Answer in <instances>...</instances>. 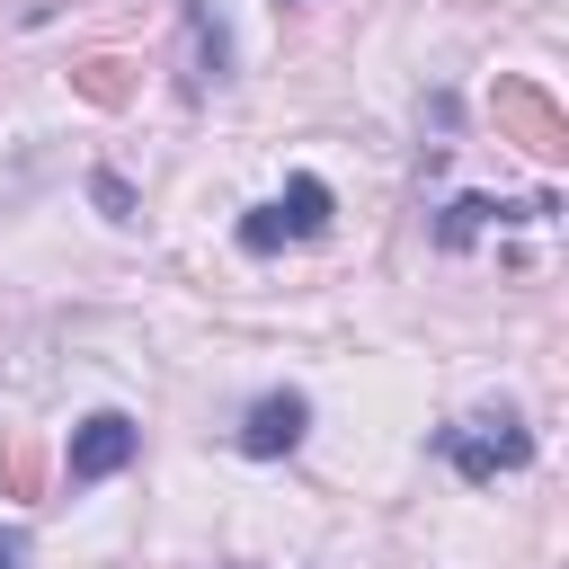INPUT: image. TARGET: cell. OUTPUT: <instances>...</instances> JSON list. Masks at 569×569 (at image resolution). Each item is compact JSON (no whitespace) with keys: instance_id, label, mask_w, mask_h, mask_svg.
Segmentation results:
<instances>
[{"instance_id":"cell-5","label":"cell","mask_w":569,"mask_h":569,"mask_svg":"<svg viewBox=\"0 0 569 569\" xmlns=\"http://www.w3.org/2000/svg\"><path fill=\"white\" fill-rule=\"evenodd\" d=\"M302 427H311V400H302V391H267V400L249 409V427H240V453H258V462H267V453H293Z\"/></svg>"},{"instance_id":"cell-11","label":"cell","mask_w":569,"mask_h":569,"mask_svg":"<svg viewBox=\"0 0 569 569\" xmlns=\"http://www.w3.org/2000/svg\"><path fill=\"white\" fill-rule=\"evenodd\" d=\"M0 569H27V542L18 533H0Z\"/></svg>"},{"instance_id":"cell-3","label":"cell","mask_w":569,"mask_h":569,"mask_svg":"<svg viewBox=\"0 0 569 569\" xmlns=\"http://www.w3.org/2000/svg\"><path fill=\"white\" fill-rule=\"evenodd\" d=\"M142 453V427L124 418V409H98V418H80V436H71V480H107V471H124Z\"/></svg>"},{"instance_id":"cell-8","label":"cell","mask_w":569,"mask_h":569,"mask_svg":"<svg viewBox=\"0 0 569 569\" xmlns=\"http://www.w3.org/2000/svg\"><path fill=\"white\" fill-rule=\"evenodd\" d=\"M267 213H276V231H284V240H320V231H329V187H320V178H293Z\"/></svg>"},{"instance_id":"cell-7","label":"cell","mask_w":569,"mask_h":569,"mask_svg":"<svg viewBox=\"0 0 569 569\" xmlns=\"http://www.w3.org/2000/svg\"><path fill=\"white\" fill-rule=\"evenodd\" d=\"M71 89H80L89 107H133V89H142V80H133V62H124V53H89V62H71Z\"/></svg>"},{"instance_id":"cell-2","label":"cell","mask_w":569,"mask_h":569,"mask_svg":"<svg viewBox=\"0 0 569 569\" xmlns=\"http://www.w3.org/2000/svg\"><path fill=\"white\" fill-rule=\"evenodd\" d=\"M436 445H445V462H453L471 489H480V480H498V471H525V462H533V436H525L507 409H480V418L445 427Z\"/></svg>"},{"instance_id":"cell-9","label":"cell","mask_w":569,"mask_h":569,"mask_svg":"<svg viewBox=\"0 0 569 569\" xmlns=\"http://www.w3.org/2000/svg\"><path fill=\"white\" fill-rule=\"evenodd\" d=\"M0 498H44V445H36V427L0 436Z\"/></svg>"},{"instance_id":"cell-4","label":"cell","mask_w":569,"mask_h":569,"mask_svg":"<svg viewBox=\"0 0 569 569\" xmlns=\"http://www.w3.org/2000/svg\"><path fill=\"white\" fill-rule=\"evenodd\" d=\"M551 213H560V196H533V204H507V196H453L445 222H436V240H445V249H471L489 222H551Z\"/></svg>"},{"instance_id":"cell-1","label":"cell","mask_w":569,"mask_h":569,"mask_svg":"<svg viewBox=\"0 0 569 569\" xmlns=\"http://www.w3.org/2000/svg\"><path fill=\"white\" fill-rule=\"evenodd\" d=\"M489 116H498V133H507L525 160H542V169L569 160V116L551 107V89H533V80H498V89H489Z\"/></svg>"},{"instance_id":"cell-6","label":"cell","mask_w":569,"mask_h":569,"mask_svg":"<svg viewBox=\"0 0 569 569\" xmlns=\"http://www.w3.org/2000/svg\"><path fill=\"white\" fill-rule=\"evenodd\" d=\"M187 53H196L187 89H204V80H222V71H231V27H222V0H187Z\"/></svg>"},{"instance_id":"cell-10","label":"cell","mask_w":569,"mask_h":569,"mask_svg":"<svg viewBox=\"0 0 569 569\" xmlns=\"http://www.w3.org/2000/svg\"><path fill=\"white\" fill-rule=\"evenodd\" d=\"M89 196H98V213H107V222H133V187H124L116 169H98V178H89Z\"/></svg>"}]
</instances>
